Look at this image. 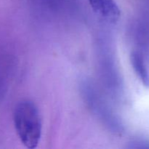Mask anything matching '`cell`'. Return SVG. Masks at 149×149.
<instances>
[{
  "label": "cell",
  "instance_id": "4",
  "mask_svg": "<svg viewBox=\"0 0 149 149\" xmlns=\"http://www.w3.org/2000/svg\"><path fill=\"white\" fill-rule=\"evenodd\" d=\"M129 148H149V140L143 138H138L132 140L129 143Z\"/></svg>",
  "mask_w": 149,
  "mask_h": 149
},
{
  "label": "cell",
  "instance_id": "1",
  "mask_svg": "<svg viewBox=\"0 0 149 149\" xmlns=\"http://www.w3.org/2000/svg\"><path fill=\"white\" fill-rule=\"evenodd\" d=\"M13 122L22 144L29 149L36 148L42 134V119L36 105L30 100L19 102L13 112Z\"/></svg>",
  "mask_w": 149,
  "mask_h": 149
},
{
  "label": "cell",
  "instance_id": "3",
  "mask_svg": "<svg viewBox=\"0 0 149 149\" xmlns=\"http://www.w3.org/2000/svg\"><path fill=\"white\" fill-rule=\"evenodd\" d=\"M130 58L131 65L137 77L144 87L149 88V71L142 54L138 51H132Z\"/></svg>",
  "mask_w": 149,
  "mask_h": 149
},
{
  "label": "cell",
  "instance_id": "2",
  "mask_svg": "<svg viewBox=\"0 0 149 149\" xmlns=\"http://www.w3.org/2000/svg\"><path fill=\"white\" fill-rule=\"evenodd\" d=\"M93 11L110 23H115L119 20L121 11L115 0H88Z\"/></svg>",
  "mask_w": 149,
  "mask_h": 149
}]
</instances>
